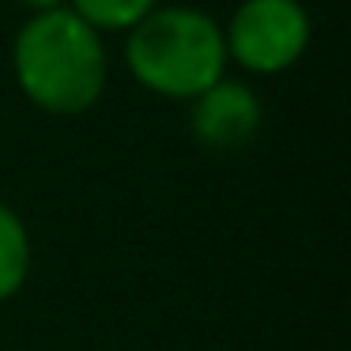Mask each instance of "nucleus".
I'll return each instance as SVG.
<instances>
[{
    "label": "nucleus",
    "mask_w": 351,
    "mask_h": 351,
    "mask_svg": "<svg viewBox=\"0 0 351 351\" xmlns=\"http://www.w3.org/2000/svg\"><path fill=\"white\" fill-rule=\"evenodd\" d=\"M12 76L34 110L80 117L110 87V46L72 8L31 12L12 38Z\"/></svg>",
    "instance_id": "obj_1"
},
{
    "label": "nucleus",
    "mask_w": 351,
    "mask_h": 351,
    "mask_svg": "<svg viewBox=\"0 0 351 351\" xmlns=\"http://www.w3.org/2000/svg\"><path fill=\"white\" fill-rule=\"evenodd\" d=\"M121 38V61L129 76L155 99L189 102L230 72L223 23L197 4L162 0Z\"/></svg>",
    "instance_id": "obj_2"
},
{
    "label": "nucleus",
    "mask_w": 351,
    "mask_h": 351,
    "mask_svg": "<svg viewBox=\"0 0 351 351\" xmlns=\"http://www.w3.org/2000/svg\"><path fill=\"white\" fill-rule=\"evenodd\" d=\"M313 19L302 0H238L223 23L227 61L245 76H283L306 57Z\"/></svg>",
    "instance_id": "obj_3"
},
{
    "label": "nucleus",
    "mask_w": 351,
    "mask_h": 351,
    "mask_svg": "<svg viewBox=\"0 0 351 351\" xmlns=\"http://www.w3.org/2000/svg\"><path fill=\"white\" fill-rule=\"evenodd\" d=\"M185 106H189V136L208 152H242L261 136V125H265L261 95L253 91V84L230 72Z\"/></svg>",
    "instance_id": "obj_4"
},
{
    "label": "nucleus",
    "mask_w": 351,
    "mask_h": 351,
    "mask_svg": "<svg viewBox=\"0 0 351 351\" xmlns=\"http://www.w3.org/2000/svg\"><path fill=\"white\" fill-rule=\"evenodd\" d=\"M31 265H34L31 230L8 200H0V306L12 302L27 287Z\"/></svg>",
    "instance_id": "obj_5"
},
{
    "label": "nucleus",
    "mask_w": 351,
    "mask_h": 351,
    "mask_svg": "<svg viewBox=\"0 0 351 351\" xmlns=\"http://www.w3.org/2000/svg\"><path fill=\"white\" fill-rule=\"evenodd\" d=\"M162 0H69L64 8H72L87 27L110 38V34H129L140 19H147Z\"/></svg>",
    "instance_id": "obj_6"
},
{
    "label": "nucleus",
    "mask_w": 351,
    "mask_h": 351,
    "mask_svg": "<svg viewBox=\"0 0 351 351\" xmlns=\"http://www.w3.org/2000/svg\"><path fill=\"white\" fill-rule=\"evenodd\" d=\"M19 8H27V16L31 12H49V8H64L69 0H16Z\"/></svg>",
    "instance_id": "obj_7"
}]
</instances>
